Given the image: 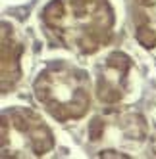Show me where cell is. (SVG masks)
I'll return each mask as SVG.
<instances>
[{"mask_svg":"<svg viewBox=\"0 0 156 159\" xmlns=\"http://www.w3.org/2000/svg\"><path fill=\"white\" fill-rule=\"evenodd\" d=\"M46 35L79 56H91L112 40L116 10L112 0H50L41 12Z\"/></svg>","mask_w":156,"mask_h":159,"instance_id":"1","label":"cell"},{"mask_svg":"<svg viewBox=\"0 0 156 159\" xmlns=\"http://www.w3.org/2000/svg\"><path fill=\"white\" fill-rule=\"evenodd\" d=\"M35 98L52 119L73 123L91 109V81L77 65L68 61H50L33 81Z\"/></svg>","mask_w":156,"mask_h":159,"instance_id":"2","label":"cell"},{"mask_svg":"<svg viewBox=\"0 0 156 159\" xmlns=\"http://www.w3.org/2000/svg\"><path fill=\"white\" fill-rule=\"evenodd\" d=\"M54 150V134L29 107L2 111V157H42Z\"/></svg>","mask_w":156,"mask_h":159,"instance_id":"3","label":"cell"},{"mask_svg":"<svg viewBox=\"0 0 156 159\" xmlns=\"http://www.w3.org/2000/svg\"><path fill=\"white\" fill-rule=\"evenodd\" d=\"M89 138L95 144L106 146L100 155H112V152L124 155L119 153L121 146H135L147 138V125L139 115L133 113L108 111L93 119L89 127Z\"/></svg>","mask_w":156,"mask_h":159,"instance_id":"4","label":"cell"},{"mask_svg":"<svg viewBox=\"0 0 156 159\" xmlns=\"http://www.w3.org/2000/svg\"><path fill=\"white\" fill-rule=\"evenodd\" d=\"M135 88V67L124 52H112L96 69V96L114 106L127 100Z\"/></svg>","mask_w":156,"mask_h":159,"instance_id":"5","label":"cell"},{"mask_svg":"<svg viewBox=\"0 0 156 159\" xmlns=\"http://www.w3.org/2000/svg\"><path fill=\"white\" fill-rule=\"evenodd\" d=\"M21 58L23 42L17 37L14 27L2 25V92L12 90L21 79Z\"/></svg>","mask_w":156,"mask_h":159,"instance_id":"6","label":"cell"},{"mask_svg":"<svg viewBox=\"0 0 156 159\" xmlns=\"http://www.w3.org/2000/svg\"><path fill=\"white\" fill-rule=\"evenodd\" d=\"M131 14L139 44L156 52V0H131Z\"/></svg>","mask_w":156,"mask_h":159,"instance_id":"7","label":"cell"}]
</instances>
